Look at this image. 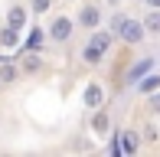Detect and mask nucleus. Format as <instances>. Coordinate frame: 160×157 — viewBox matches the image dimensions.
Returning a JSON list of instances; mask_svg holds the SVG:
<instances>
[{"mask_svg": "<svg viewBox=\"0 0 160 157\" xmlns=\"http://www.w3.org/2000/svg\"><path fill=\"white\" fill-rule=\"evenodd\" d=\"M75 20L69 17V13H56L52 20H49V26H46V39L49 43H56V46H65V43H72V36H75Z\"/></svg>", "mask_w": 160, "mask_h": 157, "instance_id": "obj_1", "label": "nucleus"}, {"mask_svg": "<svg viewBox=\"0 0 160 157\" xmlns=\"http://www.w3.org/2000/svg\"><path fill=\"white\" fill-rule=\"evenodd\" d=\"M75 26L78 30H95V26H101L105 23V13H101V7L95 3V0H78V10H75Z\"/></svg>", "mask_w": 160, "mask_h": 157, "instance_id": "obj_2", "label": "nucleus"}, {"mask_svg": "<svg viewBox=\"0 0 160 157\" xmlns=\"http://www.w3.org/2000/svg\"><path fill=\"white\" fill-rule=\"evenodd\" d=\"M114 39H121L124 46H141V43L147 39V30H144V23H141V20L124 17V23L114 30Z\"/></svg>", "mask_w": 160, "mask_h": 157, "instance_id": "obj_3", "label": "nucleus"}, {"mask_svg": "<svg viewBox=\"0 0 160 157\" xmlns=\"http://www.w3.org/2000/svg\"><path fill=\"white\" fill-rule=\"evenodd\" d=\"M92 134L95 138H108L111 134V115H108V108L105 105H98V108H92Z\"/></svg>", "mask_w": 160, "mask_h": 157, "instance_id": "obj_4", "label": "nucleus"}, {"mask_svg": "<svg viewBox=\"0 0 160 157\" xmlns=\"http://www.w3.org/2000/svg\"><path fill=\"white\" fill-rule=\"evenodd\" d=\"M30 7H23V3H10L7 7V26H13V30H20L23 33L26 26H30Z\"/></svg>", "mask_w": 160, "mask_h": 157, "instance_id": "obj_5", "label": "nucleus"}, {"mask_svg": "<svg viewBox=\"0 0 160 157\" xmlns=\"http://www.w3.org/2000/svg\"><path fill=\"white\" fill-rule=\"evenodd\" d=\"M82 105H85V108H98V105H105V85H101V82H88V85H85V89H82Z\"/></svg>", "mask_w": 160, "mask_h": 157, "instance_id": "obj_6", "label": "nucleus"}, {"mask_svg": "<svg viewBox=\"0 0 160 157\" xmlns=\"http://www.w3.org/2000/svg\"><path fill=\"white\" fill-rule=\"evenodd\" d=\"M39 72H42V56L36 49H26L20 59V75H39Z\"/></svg>", "mask_w": 160, "mask_h": 157, "instance_id": "obj_7", "label": "nucleus"}, {"mask_svg": "<svg viewBox=\"0 0 160 157\" xmlns=\"http://www.w3.org/2000/svg\"><path fill=\"white\" fill-rule=\"evenodd\" d=\"M118 144H121V154L124 157H134L141 151V138H137L134 128H128V131H118Z\"/></svg>", "mask_w": 160, "mask_h": 157, "instance_id": "obj_8", "label": "nucleus"}, {"mask_svg": "<svg viewBox=\"0 0 160 157\" xmlns=\"http://www.w3.org/2000/svg\"><path fill=\"white\" fill-rule=\"evenodd\" d=\"M157 89H160V72H154V69L144 72V75L134 82V92H137V95H150V92H157Z\"/></svg>", "mask_w": 160, "mask_h": 157, "instance_id": "obj_9", "label": "nucleus"}, {"mask_svg": "<svg viewBox=\"0 0 160 157\" xmlns=\"http://www.w3.org/2000/svg\"><path fill=\"white\" fill-rule=\"evenodd\" d=\"M20 66L17 62H10V59H0V85H17L20 82Z\"/></svg>", "mask_w": 160, "mask_h": 157, "instance_id": "obj_10", "label": "nucleus"}, {"mask_svg": "<svg viewBox=\"0 0 160 157\" xmlns=\"http://www.w3.org/2000/svg\"><path fill=\"white\" fill-rule=\"evenodd\" d=\"M78 59H82L85 66H101V62H105V53H101V49H95L92 43H85V46L78 49Z\"/></svg>", "mask_w": 160, "mask_h": 157, "instance_id": "obj_11", "label": "nucleus"}, {"mask_svg": "<svg viewBox=\"0 0 160 157\" xmlns=\"http://www.w3.org/2000/svg\"><path fill=\"white\" fill-rule=\"evenodd\" d=\"M150 69H154V59H144V62H134V66L128 69V75H124V82H128V85H134L137 78H141L144 72H150Z\"/></svg>", "mask_w": 160, "mask_h": 157, "instance_id": "obj_12", "label": "nucleus"}, {"mask_svg": "<svg viewBox=\"0 0 160 157\" xmlns=\"http://www.w3.org/2000/svg\"><path fill=\"white\" fill-rule=\"evenodd\" d=\"M17 46H20V30L3 26V30H0V49H17Z\"/></svg>", "mask_w": 160, "mask_h": 157, "instance_id": "obj_13", "label": "nucleus"}, {"mask_svg": "<svg viewBox=\"0 0 160 157\" xmlns=\"http://www.w3.org/2000/svg\"><path fill=\"white\" fill-rule=\"evenodd\" d=\"M141 23H144V30H147V36H160V10H147Z\"/></svg>", "mask_w": 160, "mask_h": 157, "instance_id": "obj_14", "label": "nucleus"}, {"mask_svg": "<svg viewBox=\"0 0 160 157\" xmlns=\"http://www.w3.org/2000/svg\"><path fill=\"white\" fill-rule=\"evenodd\" d=\"M42 43H46V30H42V26H33V30H30V39H26V49H36V53H39Z\"/></svg>", "mask_w": 160, "mask_h": 157, "instance_id": "obj_15", "label": "nucleus"}, {"mask_svg": "<svg viewBox=\"0 0 160 157\" xmlns=\"http://www.w3.org/2000/svg\"><path fill=\"white\" fill-rule=\"evenodd\" d=\"M52 7H56V0H30V13L33 17H46Z\"/></svg>", "mask_w": 160, "mask_h": 157, "instance_id": "obj_16", "label": "nucleus"}, {"mask_svg": "<svg viewBox=\"0 0 160 157\" xmlns=\"http://www.w3.org/2000/svg\"><path fill=\"white\" fill-rule=\"evenodd\" d=\"M141 131H144V138H141V141H147V144H157V141H160V128L154 124V121H147Z\"/></svg>", "mask_w": 160, "mask_h": 157, "instance_id": "obj_17", "label": "nucleus"}, {"mask_svg": "<svg viewBox=\"0 0 160 157\" xmlns=\"http://www.w3.org/2000/svg\"><path fill=\"white\" fill-rule=\"evenodd\" d=\"M144 98H147V111H150L154 118H160V89L150 92V95H144Z\"/></svg>", "mask_w": 160, "mask_h": 157, "instance_id": "obj_18", "label": "nucleus"}, {"mask_svg": "<svg viewBox=\"0 0 160 157\" xmlns=\"http://www.w3.org/2000/svg\"><path fill=\"white\" fill-rule=\"evenodd\" d=\"M124 17H128V13H111V20H108V30L114 33V30H118L121 23H124Z\"/></svg>", "mask_w": 160, "mask_h": 157, "instance_id": "obj_19", "label": "nucleus"}, {"mask_svg": "<svg viewBox=\"0 0 160 157\" xmlns=\"http://www.w3.org/2000/svg\"><path fill=\"white\" fill-rule=\"evenodd\" d=\"M144 7L147 10H160V0H144Z\"/></svg>", "mask_w": 160, "mask_h": 157, "instance_id": "obj_20", "label": "nucleus"}, {"mask_svg": "<svg viewBox=\"0 0 160 157\" xmlns=\"http://www.w3.org/2000/svg\"><path fill=\"white\" fill-rule=\"evenodd\" d=\"M118 3H121V0H108V7H118Z\"/></svg>", "mask_w": 160, "mask_h": 157, "instance_id": "obj_21", "label": "nucleus"}, {"mask_svg": "<svg viewBox=\"0 0 160 157\" xmlns=\"http://www.w3.org/2000/svg\"><path fill=\"white\" fill-rule=\"evenodd\" d=\"M62 3H78V0H62Z\"/></svg>", "mask_w": 160, "mask_h": 157, "instance_id": "obj_22", "label": "nucleus"}, {"mask_svg": "<svg viewBox=\"0 0 160 157\" xmlns=\"http://www.w3.org/2000/svg\"><path fill=\"white\" fill-rule=\"evenodd\" d=\"M0 59H3V56H0Z\"/></svg>", "mask_w": 160, "mask_h": 157, "instance_id": "obj_23", "label": "nucleus"}]
</instances>
